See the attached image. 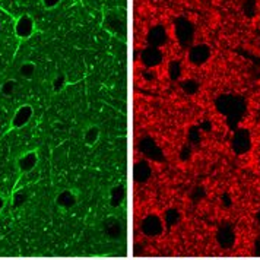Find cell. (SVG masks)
<instances>
[{"instance_id": "18", "label": "cell", "mask_w": 260, "mask_h": 260, "mask_svg": "<svg viewBox=\"0 0 260 260\" xmlns=\"http://www.w3.org/2000/svg\"><path fill=\"white\" fill-rule=\"evenodd\" d=\"M3 113H5V111H3V108H2V106H0V118L3 117Z\"/></svg>"}, {"instance_id": "7", "label": "cell", "mask_w": 260, "mask_h": 260, "mask_svg": "<svg viewBox=\"0 0 260 260\" xmlns=\"http://www.w3.org/2000/svg\"><path fill=\"white\" fill-rule=\"evenodd\" d=\"M141 60H142V63L145 66H148V68H155V66L161 64V61H162V53H161L159 48L149 47V46H148L145 50H142Z\"/></svg>"}, {"instance_id": "10", "label": "cell", "mask_w": 260, "mask_h": 260, "mask_svg": "<svg viewBox=\"0 0 260 260\" xmlns=\"http://www.w3.org/2000/svg\"><path fill=\"white\" fill-rule=\"evenodd\" d=\"M16 86H18V82L15 79H6L0 85V94L3 96H12L16 91Z\"/></svg>"}, {"instance_id": "17", "label": "cell", "mask_w": 260, "mask_h": 260, "mask_svg": "<svg viewBox=\"0 0 260 260\" xmlns=\"http://www.w3.org/2000/svg\"><path fill=\"white\" fill-rule=\"evenodd\" d=\"M5 203H6V201H5V198L0 194V212L3 211V208H5Z\"/></svg>"}, {"instance_id": "4", "label": "cell", "mask_w": 260, "mask_h": 260, "mask_svg": "<svg viewBox=\"0 0 260 260\" xmlns=\"http://www.w3.org/2000/svg\"><path fill=\"white\" fill-rule=\"evenodd\" d=\"M38 164V154L37 151H29L26 154L21 155L16 161V167L21 176H25L28 173H31Z\"/></svg>"}, {"instance_id": "15", "label": "cell", "mask_w": 260, "mask_h": 260, "mask_svg": "<svg viewBox=\"0 0 260 260\" xmlns=\"http://www.w3.org/2000/svg\"><path fill=\"white\" fill-rule=\"evenodd\" d=\"M254 9H256V2L254 0H246L244 11H246L248 16H253L254 15Z\"/></svg>"}, {"instance_id": "3", "label": "cell", "mask_w": 260, "mask_h": 260, "mask_svg": "<svg viewBox=\"0 0 260 260\" xmlns=\"http://www.w3.org/2000/svg\"><path fill=\"white\" fill-rule=\"evenodd\" d=\"M32 116H34V108H32V107L29 106V104L21 106L16 111H15V114L12 116L9 130L22 129V127H25V126L29 123V120L32 118Z\"/></svg>"}, {"instance_id": "9", "label": "cell", "mask_w": 260, "mask_h": 260, "mask_svg": "<svg viewBox=\"0 0 260 260\" xmlns=\"http://www.w3.org/2000/svg\"><path fill=\"white\" fill-rule=\"evenodd\" d=\"M37 72V66L34 61H24L21 66H19V75L24 78V79H32L34 75Z\"/></svg>"}, {"instance_id": "12", "label": "cell", "mask_w": 260, "mask_h": 260, "mask_svg": "<svg viewBox=\"0 0 260 260\" xmlns=\"http://www.w3.org/2000/svg\"><path fill=\"white\" fill-rule=\"evenodd\" d=\"M26 193H25L24 190H18L15 194H13V206L15 208H18V206H21V205H24L25 201H26Z\"/></svg>"}, {"instance_id": "1", "label": "cell", "mask_w": 260, "mask_h": 260, "mask_svg": "<svg viewBox=\"0 0 260 260\" xmlns=\"http://www.w3.org/2000/svg\"><path fill=\"white\" fill-rule=\"evenodd\" d=\"M13 29H15V36L19 40H28L36 32V21L31 15L24 13V15L16 18Z\"/></svg>"}, {"instance_id": "2", "label": "cell", "mask_w": 260, "mask_h": 260, "mask_svg": "<svg viewBox=\"0 0 260 260\" xmlns=\"http://www.w3.org/2000/svg\"><path fill=\"white\" fill-rule=\"evenodd\" d=\"M176 36H177L178 43L183 47H189L191 41H193V36H194L193 25L184 18H178L176 21Z\"/></svg>"}, {"instance_id": "8", "label": "cell", "mask_w": 260, "mask_h": 260, "mask_svg": "<svg viewBox=\"0 0 260 260\" xmlns=\"http://www.w3.org/2000/svg\"><path fill=\"white\" fill-rule=\"evenodd\" d=\"M56 202L61 208H71V206H73L76 203V196L72 193V190H63L57 196Z\"/></svg>"}, {"instance_id": "16", "label": "cell", "mask_w": 260, "mask_h": 260, "mask_svg": "<svg viewBox=\"0 0 260 260\" xmlns=\"http://www.w3.org/2000/svg\"><path fill=\"white\" fill-rule=\"evenodd\" d=\"M40 2L46 9H54L61 3V0H40Z\"/></svg>"}, {"instance_id": "19", "label": "cell", "mask_w": 260, "mask_h": 260, "mask_svg": "<svg viewBox=\"0 0 260 260\" xmlns=\"http://www.w3.org/2000/svg\"><path fill=\"white\" fill-rule=\"evenodd\" d=\"M259 219H260V213H259Z\"/></svg>"}, {"instance_id": "13", "label": "cell", "mask_w": 260, "mask_h": 260, "mask_svg": "<svg viewBox=\"0 0 260 260\" xmlns=\"http://www.w3.org/2000/svg\"><path fill=\"white\" fill-rule=\"evenodd\" d=\"M170 76L173 78V79H177L178 76H180V73H181V64H180V61H171V64H170Z\"/></svg>"}, {"instance_id": "6", "label": "cell", "mask_w": 260, "mask_h": 260, "mask_svg": "<svg viewBox=\"0 0 260 260\" xmlns=\"http://www.w3.org/2000/svg\"><path fill=\"white\" fill-rule=\"evenodd\" d=\"M146 40H148V44L149 47H162L168 40V36H167L166 28L162 25H155L149 29L148 36H146Z\"/></svg>"}, {"instance_id": "5", "label": "cell", "mask_w": 260, "mask_h": 260, "mask_svg": "<svg viewBox=\"0 0 260 260\" xmlns=\"http://www.w3.org/2000/svg\"><path fill=\"white\" fill-rule=\"evenodd\" d=\"M209 57H211V47L206 44H198L189 50V60L196 66L205 64Z\"/></svg>"}, {"instance_id": "11", "label": "cell", "mask_w": 260, "mask_h": 260, "mask_svg": "<svg viewBox=\"0 0 260 260\" xmlns=\"http://www.w3.org/2000/svg\"><path fill=\"white\" fill-rule=\"evenodd\" d=\"M98 138H100V129L96 126H91L83 135V139L88 145H94L98 141Z\"/></svg>"}, {"instance_id": "14", "label": "cell", "mask_w": 260, "mask_h": 260, "mask_svg": "<svg viewBox=\"0 0 260 260\" xmlns=\"http://www.w3.org/2000/svg\"><path fill=\"white\" fill-rule=\"evenodd\" d=\"M64 82H66V78H64V75H57L56 78H54V81H53V89L57 92L60 91L63 86H64Z\"/></svg>"}]
</instances>
